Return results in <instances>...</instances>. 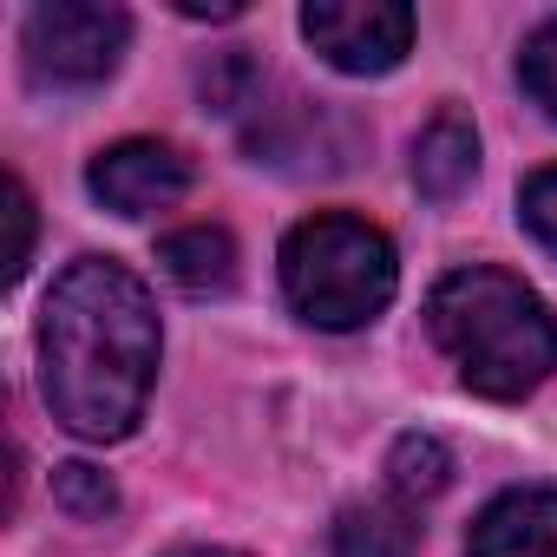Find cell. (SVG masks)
I'll return each mask as SVG.
<instances>
[{
    "mask_svg": "<svg viewBox=\"0 0 557 557\" xmlns=\"http://www.w3.org/2000/svg\"><path fill=\"white\" fill-rule=\"evenodd\" d=\"M158 381L151 289L112 256H79L40 309V387L79 440H125Z\"/></svg>",
    "mask_w": 557,
    "mask_h": 557,
    "instance_id": "cell-1",
    "label": "cell"
},
{
    "mask_svg": "<svg viewBox=\"0 0 557 557\" xmlns=\"http://www.w3.org/2000/svg\"><path fill=\"white\" fill-rule=\"evenodd\" d=\"M426 329L459 381L485 400H524L557 368V315L505 269H453L426 296Z\"/></svg>",
    "mask_w": 557,
    "mask_h": 557,
    "instance_id": "cell-2",
    "label": "cell"
},
{
    "mask_svg": "<svg viewBox=\"0 0 557 557\" xmlns=\"http://www.w3.org/2000/svg\"><path fill=\"white\" fill-rule=\"evenodd\" d=\"M394 289H400L394 243L361 216L322 210L283 236V296L309 329H329V335L368 329L394 302Z\"/></svg>",
    "mask_w": 557,
    "mask_h": 557,
    "instance_id": "cell-3",
    "label": "cell"
},
{
    "mask_svg": "<svg viewBox=\"0 0 557 557\" xmlns=\"http://www.w3.org/2000/svg\"><path fill=\"white\" fill-rule=\"evenodd\" d=\"M125 40H132V14L112 8V0H40L21 27L27 73L34 86H53V92L106 86L125 60Z\"/></svg>",
    "mask_w": 557,
    "mask_h": 557,
    "instance_id": "cell-4",
    "label": "cell"
},
{
    "mask_svg": "<svg viewBox=\"0 0 557 557\" xmlns=\"http://www.w3.org/2000/svg\"><path fill=\"white\" fill-rule=\"evenodd\" d=\"M302 40L348 79L394 73L413 47V8L400 0H309Z\"/></svg>",
    "mask_w": 557,
    "mask_h": 557,
    "instance_id": "cell-5",
    "label": "cell"
},
{
    "mask_svg": "<svg viewBox=\"0 0 557 557\" xmlns=\"http://www.w3.org/2000/svg\"><path fill=\"white\" fill-rule=\"evenodd\" d=\"M86 190L119 216H151V210H164L190 190V158L164 138H125V145L92 158Z\"/></svg>",
    "mask_w": 557,
    "mask_h": 557,
    "instance_id": "cell-6",
    "label": "cell"
},
{
    "mask_svg": "<svg viewBox=\"0 0 557 557\" xmlns=\"http://www.w3.org/2000/svg\"><path fill=\"white\" fill-rule=\"evenodd\" d=\"M466 557H557V492L550 485H511V492H498L472 518Z\"/></svg>",
    "mask_w": 557,
    "mask_h": 557,
    "instance_id": "cell-7",
    "label": "cell"
},
{
    "mask_svg": "<svg viewBox=\"0 0 557 557\" xmlns=\"http://www.w3.org/2000/svg\"><path fill=\"white\" fill-rule=\"evenodd\" d=\"M472 177H479V132L466 112L446 106V112H433V125L413 145V184H420V197L453 203Z\"/></svg>",
    "mask_w": 557,
    "mask_h": 557,
    "instance_id": "cell-8",
    "label": "cell"
},
{
    "mask_svg": "<svg viewBox=\"0 0 557 557\" xmlns=\"http://www.w3.org/2000/svg\"><path fill=\"white\" fill-rule=\"evenodd\" d=\"M413 550H420V524L407 498H361L329 531V557H413Z\"/></svg>",
    "mask_w": 557,
    "mask_h": 557,
    "instance_id": "cell-9",
    "label": "cell"
},
{
    "mask_svg": "<svg viewBox=\"0 0 557 557\" xmlns=\"http://www.w3.org/2000/svg\"><path fill=\"white\" fill-rule=\"evenodd\" d=\"M158 262H164L171 283L190 289V296H223V289L236 283V243H230V230H216V223L171 230V236L158 243Z\"/></svg>",
    "mask_w": 557,
    "mask_h": 557,
    "instance_id": "cell-10",
    "label": "cell"
},
{
    "mask_svg": "<svg viewBox=\"0 0 557 557\" xmlns=\"http://www.w3.org/2000/svg\"><path fill=\"white\" fill-rule=\"evenodd\" d=\"M387 479H394V498H407V505L440 498L453 485V453L433 433H400L387 453Z\"/></svg>",
    "mask_w": 557,
    "mask_h": 557,
    "instance_id": "cell-11",
    "label": "cell"
},
{
    "mask_svg": "<svg viewBox=\"0 0 557 557\" xmlns=\"http://www.w3.org/2000/svg\"><path fill=\"white\" fill-rule=\"evenodd\" d=\"M53 498L73 511V518H112L119 511V492H112V479L99 472V466H60L53 472Z\"/></svg>",
    "mask_w": 557,
    "mask_h": 557,
    "instance_id": "cell-12",
    "label": "cell"
},
{
    "mask_svg": "<svg viewBox=\"0 0 557 557\" xmlns=\"http://www.w3.org/2000/svg\"><path fill=\"white\" fill-rule=\"evenodd\" d=\"M518 79H524L531 106L557 119V21H544V27L524 40V53H518Z\"/></svg>",
    "mask_w": 557,
    "mask_h": 557,
    "instance_id": "cell-13",
    "label": "cell"
},
{
    "mask_svg": "<svg viewBox=\"0 0 557 557\" xmlns=\"http://www.w3.org/2000/svg\"><path fill=\"white\" fill-rule=\"evenodd\" d=\"M518 223L557 256V164H544V171L524 177V190H518Z\"/></svg>",
    "mask_w": 557,
    "mask_h": 557,
    "instance_id": "cell-14",
    "label": "cell"
},
{
    "mask_svg": "<svg viewBox=\"0 0 557 557\" xmlns=\"http://www.w3.org/2000/svg\"><path fill=\"white\" fill-rule=\"evenodd\" d=\"M8 223H14V243H8V283H21L27 262H34V197L21 177H8Z\"/></svg>",
    "mask_w": 557,
    "mask_h": 557,
    "instance_id": "cell-15",
    "label": "cell"
},
{
    "mask_svg": "<svg viewBox=\"0 0 557 557\" xmlns=\"http://www.w3.org/2000/svg\"><path fill=\"white\" fill-rule=\"evenodd\" d=\"M171 557H243V550H223V544H184V550H171Z\"/></svg>",
    "mask_w": 557,
    "mask_h": 557,
    "instance_id": "cell-16",
    "label": "cell"
}]
</instances>
